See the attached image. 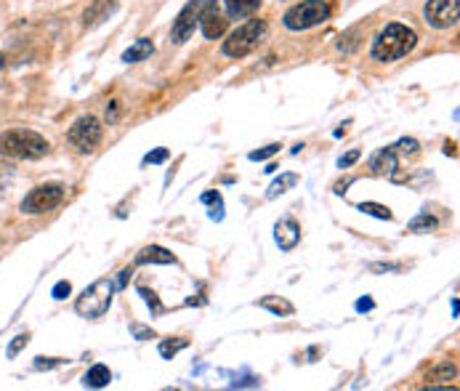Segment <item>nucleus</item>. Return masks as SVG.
I'll list each match as a JSON object with an SVG mask.
<instances>
[{
	"label": "nucleus",
	"instance_id": "1",
	"mask_svg": "<svg viewBox=\"0 0 460 391\" xmlns=\"http://www.w3.org/2000/svg\"><path fill=\"white\" fill-rule=\"evenodd\" d=\"M415 46H418L415 30L407 24L394 21V24H386L373 40V56L378 62H396V59L407 56Z\"/></svg>",
	"mask_w": 460,
	"mask_h": 391
},
{
	"label": "nucleus",
	"instance_id": "2",
	"mask_svg": "<svg viewBox=\"0 0 460 391\" xmlns=\"http://www.w3.org/2000/svg\"><path fill=\"white\" fill-rule=\"evenodd\" d=\"M0 154L14 160H40L48 154V141L35 131L14 128L0 136Z\"/></svg>",
	"mask_w": 460,
	"mask_h": 391
},
{
	"label": "nucleus",
	"instance_id": "3",
	"mask_svg": "<svg viewBox=\"0 0 460 391\" xmlns=\"http://www.w3.org/2000/svg\"><path fill=\"white\" fill-rule=\"evenodd\" d=\"M266 37V21L264 19H250L242 27H237L229 35V40H223V53L232 59H242L248 53H253Z\"/></svg>",
	"mask_w": 460,
	"mask_h": 391
},
{
	"label": "nucleus",
	"instance_id": "4",
	"mask_svg": "<svg viewBox=\"0 0 460 391\" xmlns=\"http://www.w3.org/2000/svg\"><path fill=\"white\" fill-rule=\"evenodd\" d=\"M112 293H115V282L112 280H96L91 288L83 290V295L77 298V314L80 317H88V320H96V317H104L107 309L112 304Z\"/></svg>",
	"mask_w": 460,
	"mask_h": 391
},
{
	"label": "nucleus",
	"instance_id": "5",
	"mask_svg": "<svg viewBox=\"0 0 460 391\" xmlns=\"http://www.w3.org/2000/svg\"><path fill=\"white\" fill-rule=\"evenodd\" d=\"M327 19H330V6L324 0H304L285 14V27L293 33H301V30H311V27L322 24Z\"/></svg>",
	"mask_w": 460,
	"mask_h": 391
},
{
	"label": "nucleus",
	"instance_id": "6",
	"mask_svg": "<svg viewBox=\"0 0 460 391\" xmlns=\"http://www.w3.org/2000/svg\"><path fill=\"white\" fill-rule=\"evenodd\" d=\"M102 122L93 115H83L75 120V125L69 128V144L80 154H91L99 144H102Z\"/></svg>",
	"mask_w": 460,
	"mask_h": 391
},
{
	"label": "nucleus",
	"instance_id": "7",
	"mask_svg": "<svg viewBox=\"0 0 460 391\" xmlns=\"http://www.w3.org/2000/svg\"><path fill=\"white\" fill-rule=\"evenodd\" d=\"M64 200V189L59 184H43V187H35L24 200H21V213H46L53 210L56 205H62Z\"/></svg>",
	"mask_w": 460,
	"mask_h": 391
},
{
	"label": "nucleus",
	"instance_id": "8",
	"mask_svg": "<svg viewBox=\"0 0 460 391\" xmlns=\"http://www.w3.org/2000/svg\"><path fill=\"white\" fill-rule=\"evenodd\" d=\"M423 17L431 27L436 30H450L458 24L460 17V0H428L423 8Z\"/></svg>",
	"mask_w": 460,
	"mask_h": 391
},
{
	"label": "nucleus",
	"instance_id": "9",
	"mask_svg": "<svg viewBox=\"0 0 460 391\" xmlns=\"http://www.w3.org/2000/svg\"><path fill=\"white\" fill-rule=\"evenodd\" d=\"M203 6H205V0H189L187 6L181 8V14L176 17L173 30H171L173 43H184L189 35L194 33V24L200 21V14H203Z\"/></svg>",
	"mask_w": 460,
	"mask_h": 391
},
{
	"label": "nucleus",
	"instance_id": "10",
	"mask_svg": "<svg viewBox=\"0 0 460 391\" xmlns=\"http://www.w3.org/2000/svg\"><path fill=\"white\" fill-rule=\"evenodd\" d=\"M197 24L203 27V35L208 40H219V37H221L223 30H226V19L221 17L216 0H205L203 14H200V21H197Z\"/></svg>",
	"mask_w": 460,
	"mask_h": 391
},
{
	"label": "nucleus",
	"instance_id": "11",
	"mask_svg": "<svg viewBox=\"0 0 460 391\" xmlns=\"http://www.w3.org/2000/svg\"><path fill=\"white\" fill-rule=\"evenodd\" d=\"M274 239L279 245V251H293L301 239V226L295 219H279L274 226Z\"/></svg>",
	"mask_w": 460,
	"mask_h": 391
},
{
	"label": "nucleus",
	"instance_id": "12",
	"mask_svg": "<svg viewBox=\"0 0 460 391\" xmlns=\"http://www.w3.org/2000/svg\"><path fill=\"white\" fill-rule=\"evenodd\" d=\"M115 8H118L115 0H96V3H91L86 8L83 24H86V27H96V24H102L104 19H109V14H112Z\"/></svg>",
	"mask_w": 460,
	"mask_h": 391
},
{
	"label": "nucleus",
	"instance_id": "13",
	"mask_svg": "<svg viewBox=\"0 0 460 391\" xmlns=\"http://www.w3.org/2000/svg\"><path fill=\"white\" fill-rule=\"evenodd\" d=\"M370 170L380 173V176H394L396 170V152L394 149H380L370 157Z\"/></svg>",
	"mask_w": 460,
	"mask_h": 391
},
{
	"label": "nucleus",
	"instance_id": "14",
	"mask_svg": "<svg viewBox=\"0 0 460 391\" xmlns=\"http://www.w3.org/2000/svg\"><path fill=\"white\" fill-rule=\"evenodd\" d=\"M136 264H176V255L160 245H149L136 255Z\"/></svg>",
	"mask_w": 460,
	"mask_h": 391
},
{
	"label": "nucleus",
	"instance_id": "15",
	"mask_svg": "<svg viewBox=\"0 0 460 391\" xmlns=\"http://www.w3.org/2000/svg\"><path fill=\"white\" fill-rule=\"evenodd\" d=\"M226 3V14L232 19H245L253 17L261 6V0H223Z\"/></svg>",
	"mask_w": 460,
	"mask_h": 391
},
{
	"label": "nucleus",
	"instance_id": "16",
	"mask_svg": "<svg viewBox=\"0 0 460 391\" xmlns=\"http://www.w3.org/2000/svg\"><path fill=\"white\" fill-rule=\"evenodd\" d=\"M152 51H154L152 40H149V37H141V40H136L128 51L122 53V62H128V64H134V62H144L147 56H152Z\"/></svg>",
	"mask_w": 460,
	"mask_h": 391
},
{
	"label": "nucleus",
	"instance_id": "17",
	"mask_svg": "<svg viewBox=\"0 0 460 391\" xmlns=\"http://www.w3.org/2000/svg\"><path fill=\"white\" fill-rule=\"evenodd\" d=\"M109 381H112V373H109L107 365H93V367L86 373V378H83V383L91 386V389H104Z\"/></svg>",
	"mask_w": 460,
	"mask_h": 391
},
{
	"label": "nucleus",
	"instance_id": "18",
	"mask_svg": "<svg viewBox=\"0 0 460 391\" xmlns=\"http://www.w3.org/2000/svg\"><path fill=\"white\" fill-rule=\"evenodd\" d=\"M258 307L269 309V311L277 314V317H290V314L295 311V307H293L290 301H285V298H277V295H266V298H261V301H258Z\"/></svg>",
	"mask_w": 460,
	"mask_h": 391
},
{
	"label": "nucleus",
	"instance_id": "19",
	"mask_svg": "<svg viewBox=\"0 0 460 391\" xmlns=\"http://www.w3.org/2000/svg\"><path fill=\"white\" fill-rule=\"evenodd\" d=\"M295 184H298V176H295V173H282L272 187H269V197H279V194H285V192H288L290 187H295Z\"/></svg>",
	"mask_w": 460,
	"mask_h": 391
},
{
	"label": "nucleus",
	"instance_id": "20",
	"mask_svg": "<svg viewBox=\"0 0 460 391\" xmlns=\"http://www.w3.org/2000/svg\"><path fill=\"white\" fill-rule=\"evenodd\" d=\"M439 221L434 219V216H428V213H421V216H415L412 221H410V232H431V229H436Z\"/></svg>",
	"mask_w": 460,
	"mask_h": 391
},
{
	"label": "nucleus",
	"instance_id": "21",
	"mask_svg": "<svg viewBox=\"0 0 460 391\" xmlns=\"http://www.w3.org/2000/svg\"><path fill=\"white\" fill-rule=\"evenodd\" d=\"M189 346V340L187 338H176V340H163V343H160V354H163V357L165 359H173L176 357V354H178V352H181V349H187Z\"/></svg>",
	"mask_w": 460,
	"mask_h": 391
},
{
	"label": "nucleus",
	"instance_id": "22",
	"mask_svg": "<svg viewBox=\"0 0 460 391\" xmlns=\"http://www.w3.org/2000/svg\"><path fill=\"white\" fill-rule=\"evenodd\" d=\"M359 210L362 213H367V216H375V219H392V210L386 208V205H378V203H362L359 205Z\"/></svg>",
	"mask_w": 460,
	"mask_h": 391
},
{
	"label": "nucleus",
	"instance_id": "23",
	"mask_svg": "<svg viewBox=\"0 0 460 391\" xmlns=\"http://www.w3.org/2000/svg\"><path fill=\"white\" fill-rule=\"evenodd\" d=\"M450 378H455V367H452L450 362H444V365L434 367V370L428 373V381H450Z\"/></svg>",
	"mask_w": 460,
	"mask_h": 391
},
{
	"label": "nucleus",
	"instance_id": "24",
	"mask_svg": "<svg viewBox=\"0 0 460 391\" xmlns=\"http://www.w3.org/2000/svg\"><path fill=\"white\" fill-rule=\"evenodd\" d=\"M277 152H279V144H269V147H264V149L250 152V160H253V163H258V160H269V157Z\"/></svg>",
	"mask_w": 460,
	"mask_h": 391
},
{
	"label": "nucleus",
	"instance_id": "25",
	"mask_svg": "<svg viewBox=\"0 0 460 391\" xmlns=\"http://www.w3.org/2000/svg\"><path fill=\"white\" fill-rule=\"evenodd\" d=\"M27 343H30V336H17V338L11 340L8 352H6V354H8V359L17 357V354H19V352H21V349H24V346H27Z\"/></svg>",
	"mask_w": 460,
	"mask_h": 391
},
{
	"label": "nucleus",
	"instance_id": "26",
	"mask_svg": "<svg viewBox=\"0 0 460 391\" xmlns=\"http://www.w3.org/2000/svg\"><path fill=\"white\" fill-rule=\"evenodd\" d=\"M11 179H14V168H11V165H6V163H0V194L8 189Z\"/></svg>",
	"mask_w": 460,
	"mask_h": 391
},
{
	"label": "nucleus",
	"instance_id": "27",
	"mask_svg": "<svg viewBox=\"0 0 460 391\" xmlns=\"http://www.w3.org/2000/svg\"><path fill=\"white\" fill-rule=\"evenodd\" d=\"M168 157H171L168 149H154V152H149L144 157V163H147V165H160V163H165Z\"/></svg>",
	"mask_w": 460,
	"mask_h": 391
},
{
	"label": "nucleus",
	"instance_id": "28",
	"mask_svg": "<svg viewBox=\"0 0 460 391\" xmlns=\"http://www.w3.org/2000/svg\"><path fill=\"white\" fill-rule=\"evenodd\" d=\"M69 293H72V285H69L67 280H62V282H56V285H53V298H56V301H62V298H67Z\"/></svg>",
	"mask_w": 460,
	"mask_h": 391
},
{
	"label": "nucleus",
	"instance_id": "29",
	"mask_svg": "<svg viewBox=\"0 0 460 391\" xmlns=\"http://www.w3.org/2000/svg\"><path fill=\"white\" fill-rule=\"evenodd\" d=\"M138 293H141V295H144V301H147V304H149V307H152V311H163V304H160V298H157V295H154L152 290L138 288Z\"/></svg>",
	"mask_w": 460,
	"mask_h": 391
},
{
	"label": "nucleus",
	"instance_id": "30",
	"mask_svg": "<svg viewBox=\"0 0 460 391\" xmlns=\"http://www.w3.org/2000/svg\"><path fill=\"white\" fill-rule=\"evenodd\" d=\"M56 365H59V359H46V357L35 359V370H51Z\"/></svg>",
	"mask_w": 460,
	"mask_h": 391
},
{
	"label": "nucleus",
	"instance_id": "31",
	"mask_svg": "<svg viewBox=\"0 0 460 391\" xmlns=\"http://www.w3.org/2000/svg\"><path fill=\"white\" fill-rule=\"evenodd\" d=\"M357 160H359V149H354V152H349L346 157L338 160V168H349V165H354Z\"/></svg>",
	"mask_w": 460,
	"mask_h": 391
},
{
	"label": "nucleus",
	"instance_id": "32",
	"mask_svg": "<svg viewBox=\"0 0 460 391\" xmlns=\"http://www.w3.org/2000/svg\"><path fill=\"white\" fill-rule=\"evenodd\" d=\"M396 147H399L402 152H418V141H415V138H402Z\"/></svg>",
	"mask_w": 460,
	"mask_h": 391
},
{
	"label": "nucleus",
	"instance_id": "33",
	"mask_svg": "<svg viewBox=\"0 0 460 391\" xmlns=\"http://www.w3.org/2000/svg\"><path fill=\"white\" fill-rule=\"evenodd\" d=\"M203 203H205V205L221 203V194H219V192H205V194H203Z\"/></svg>",
	"mask_w": 460,
	"mask_h": 391
},
{
	"label": "nucleus",
	"instance_id": "34",
	"mask_svg": "<svg viewBox=\"0 0 460 391\" xmlns=\"http://www.w3.org/2000/svg\"><path fill=\"white\" fill-rule=\"evenodd\" d=\"M375 304H373V298H359L357 301V311H370Z\"/></svg>",
	"mask_w": 460,
	"mask_h": 391
},
{
	"label": "nucleus",
	"instance_id": "35",
	"mask_svg": "<svg viewBox=\"0 0 460 391\" xmlns=\"http://www.w3.org/2000/svg\"><path fill=\"white\" fill-rule=\"evenodd\" d=\"M134 333H136L141 340H144V338H154V333H152V330H147V327H134Z\"/></svg>",
	"mask_w": 460,
	"mask_h": 391
},
{
	"label": "nucleus",
	"instance_id": "36",
	"mask_svg": "<svg viewBox=\"0 0 460 391\" xmlns=\"http://www.w3.org/2000/svg\"><path fill=\"white\" fill-rule=\"evenodd\" d=\"M370 269H373V272H383V269H399V266H396V264H373Z\"/></svg>",
	"mask_w": 460,
	"mask_h": 391
},
{
	"label": "nucleus",
	"instance_id": "37",
	"mask_svg": "<svg viewBox=\"0 0 460 391\" xmlns=\"http://www.w3.org/2000/svg\"><path fill=\"white\" fill-rule=\"evenodd\" d=\"M128 274H131V272H128V269H125V272H120V280H118V285H120V288H122V285H125V282H128Z\"/></svg>",
	"mask_w": 460,
	"mask_h": 391
}]
</instances>
